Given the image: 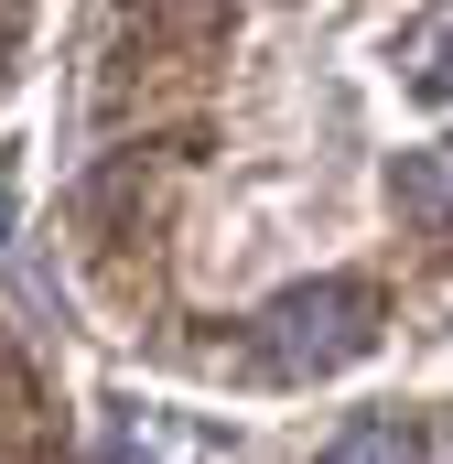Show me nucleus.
Segmentation results:
<instances>
[{"label":"nucleus","mask_w":453,"mask_h":464,"mask_svg":"<svg viewBox=\"0 0 453 464\" xmlns=\"http://www.w3.org/2000/svg\"><path fill=\"white\" fill-rule=\"evenodd\" d=\"M248 346L270 356V378H324L378 346V292L367 281H292L281 303H259Z\"/></svg>","instance_id":"f257e3e1"},{"label":"nucleus","mask_w":453,"mask_h":464,"mask_svg":"<svg viewBox=\"0 0 453 464\" xmlns=\"http://www.w3.org/2000/svg\"><path fill=\"white\" fill-rule=\"evenodd\" d=\"M324 464H432V443H421V421L367 411V421H345L335 443H324Z\"/></svg>","instance_id":"f03ea898"},{"label":"nucleus","mask_w":453,"mask_h":464,"mask_svg":"<svg viewBox=\"0 0 453 464\" xmlns=\"http://www.w3.org/2000/svg\"><path fill=\"white\" fill-rule=\"evenodd\" d=\"M400 206H410V227L453 237V140H443V151H410V162H400Z\"/></svg>","instance_id":"7ed1b4c3"},{"label":"nucleus","mask_w":453,"mask_h":464,"mask_svg":"<svg viewBox=\"0 0 453 464\" xmlns=\"http://www.w3.org/2000/svg\"><path fill=\"white\" fill-rule=\"evenodd\" d=\"M421 87H432V98H453V22H432V33H421Z\"/></svg>","instance_id":"20e7f679"},{"label":"nucleus","mask_w":453,"mask_h":464,"mask_svg":"<svg viewBox=\"0 0 453 464\" xmlns=\"http://www.w3.org/2000/svg\"><path fill=\"white\" fill-rule=\"evenodd\" d=\"M0 237H11V184H0Z\"/></svg>","instance_id":"39448f33"}]
</instances>
